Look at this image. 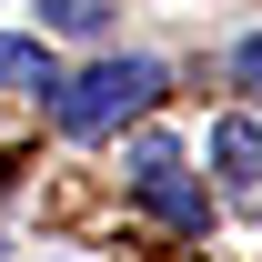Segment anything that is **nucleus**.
<instances>
[{"label":"nucleus","mask_w":262,"mask_h":262,"mask_svg":"<svg viewBox=\"0 0 262 262\" xmlns=\"http://www.w3.org/2000/svg\"><path fill=\"white\" fill-rule=\"evenodd\" d=\"M171 71L151 61V51H121V61H91L81 81H61L51 91V121H61V141H101V131H121L131 111H151L162 101Z\"/></svg>","instance_id":"nucleus-1"},{"label":"nucleus","mask_w":262,"mask_h":262,"mask_svg":"<svg viewBox=\"0 0 262 262\" xmlns=\"http://www.w3.org/2000/svg\"><path fill=\"white\" fill-rule=\"evenodd\" d=\"M202 151H212V171H222L232 202H262V121H242V111H232V121H212V141H202Z\"/></svg>","instance_id":"nucleus-2"},{"label":"nucleus","mask_w":262,"mask_h":262,"mask_svg":"<svg viewBox=\"0 0 262 262\" xmlns=\"http://www.w3.org/2000/svg\"><path fill=\"white\" fill-rule=\"evenodd\" d=\"M0 91H61V51L40 31H0Z\"/></svg>","instance_id":"nucleus-3"},{"label":"nucleus","mask_w":262,"mask_h":262,"mask_svg":"<svg viewBox=\"0 0 262 262\" xmlns=\"http://www.w3.org/2000/svg\"><path fill=\"white\" fill-rule=\"evenodd\" d=\"M141 202H151V212H162L171 232H202V222H212V192H192L182 171H162V182H141Z\"/></svg>","instance_id":"nucleus-4"},{"label":"nucleus","mask_w":262,"mask_h":262,"mask_svg":"<svg viewBox=\"0 0 262 262\" xmlns=\"http://www.w3.org/2000/svg\"><path fill=\"white\" fill-rule=\"evenodd\" d=\"M40 31H61V40H101V31H111V0H40Z\"/></svg>","instance_id":"nucleus-5"},{"label":"nucleus","mask_w":262,"mask_h":262,"mask_svg":"<svg viewBox=\"0 0 262 262\" xmlns=\"http://www.w3.org/2000/svg\"><path fill=\"white\" fill-rule=\"evenodd\" d=\"M121 171H131V192H141V182H162V171H182V141H171V131H141V141L121 151Z\"/></svg>","instance_id":"nucleus-6"},{"label":"nucleus","mask_w":262,"mask_h":262,"mask_svg":"<svg viewBox=\"0 0 262 262\" xmlns=\"http://www.w3.org/2000/svg\"><path fill=\"white\" fill-rule=\"evenodd\" d=\"M232 81L262 101V31H252V40H232Z\"/></svg>","instance_id":"nucleus-7"}]
</instances>
